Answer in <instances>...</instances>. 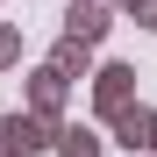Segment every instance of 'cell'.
<instances>
[{
  "label": "cell",
  "instance_id": "1",
  "mask_svg": "<svg viewBox=\"0 0 157 157\" xmlns=\"http://www.w3.org/2000/svg\"><path fill=\"white\" fill-rule=\"evenodd\" d=\"M64 157H93V136H78V128H71V136H64Z\"/></svg>",
  "mask_w": 157,
  "mask_h": 157
}]
</instances>
